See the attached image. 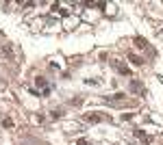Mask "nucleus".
Wrapping results in <instances>:
<instances>
[{"instance_id": "f257e3e1", "label": "nucleus", "mask_w": 163, "mask_h": 145, "mask_svg": "<svg viewBox=\"0 0 163 145\" xmlns=\"http://www.w3.org/2000/svg\"><path fill=\"white\" fill-rule=\"evenodd\" d=\"M0 57L7 59V61H13V63H18L20 61V50L13 44H4L2 48H0Z\"/></svg>"}, {"instance_id": "f03ea898", "label": "nucleus", "mask_w": 163, "mask_h": 145, "mask_svg": "<svg viewBox=\"0 0 163 145\" xmlns=\"http://www.w3.org/2000/svg\"><path fill=\"white\" fill-rule=\"evenodd\" d=\"M111 63H113V67H115V70H117L120 74H122V76H131V72H128V67H126L124 63H120V59H113Z\"/></svg>"}, {"instance_id": "7ed1b4c3", "label": "nucleus", "mask_w": 163, "mask_h": 145, "mask_svg": "<svg viewBox=\"0 0 163 145\" xmlns=\"http://www.w3.org/2000/svg\"><path fill=\"white\" fill-rule=\"evenodd\" d=\"M85 119H87L89 123H98V121L102 119V117H100V115H85Z\"/></svg>"}, {"instance_id": "20e7f679", "label": "nucleus", "mask_w": 163, "mask_h": 145, "mask_svg": "<svg viewBox=\"0 0 163 145\" xmlns=\"http://www.w3.org/2000/svg\"><path fill=\"white\" fill-rule=\"evenodd\" d=\"M128 59H131V61H133L135 65H144V59H139L137 54H128Z\"/></svg>"}, {"instance_id": "39448f33", "label": "nucleus", "mask_w": 163, "mask_h": 145, "mask_svg": "<svg viewBox=\"0 0 163 145\" xmlns=\"http://www.w3.org/2000/svg\"><path fill=\"white\" fill-rule=\"evenodd\" d=\"M135 134H137V136H139V139L144 141V143H150V136H148V134H144L141 130H135Z\"/></svg>"}, {"instance_id": "423d86ee", "label": "nucleus", "mask_w": 163, "mask_h": 145, "mask_svg": "<svg viewBox=\"0 0 163 145\" xmlns=\"http://www.w3.org/2000/svg\"><path fill=\"white\" fill-rule=\"evenodd\" d=\"M131 91H141V82L139 80H133L131 82Z\"/></svg>"}, {"instance_id": "0eeeda50", "label": "nucleus", "mask_w": 163, "mask_h": 145, "mask_svg": "<svg viewBox=\"0 0 163 145\" xmlns=\"http://www.w3.org/2000/svg\"><path fill=\"white\" fill-rule=\"evenodd\" d=\"M135 46L139 48V50H144V48H146V41L141 39V37H135Z\"/></svg>"}, {"instance_id": "6e6552de", "label": "nucleus", "mask_w": 163, "mask_h": 145, "mask_svg": "<svg viewBox=\"0 0 163 145\" xmlns=\"http://www.w3.org/2000/svg\"><path fill=\"white\" fill-rule=\"evenodd\" d=\"M2 126H4V128H11L13 121H11V119H2Z\"/></svg>"}, {"instance_id": "1a4fd4ad", "label": "nucleus", "mask_w": 163, "mask_h": 145, "mask_svg": "<svg viewBox=\"0 0 163 145\" xmlns=\"http://www.w3.org/2000/svg\"><path fill=\"white\" fill-rule=\"evenodd\" d=\"M76 145H89V143H87V139H81V141L76 143Z\"/></svg>"}]
</instances>
